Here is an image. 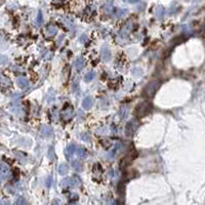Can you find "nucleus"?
Segmentation results:
<instances>
[{"label": "nucleus", "mask_w": 205, "mask_h": 205, "mask_svg": "<svg viewBox=\"0 0 205 205\" xmlns=\"http://www.w3.org/2000/svg\"><path fill=\"white\" fill-rule=\"evenodd\" d=\"M150 108H151V106H150L149 103H143V104H141L139 106H137L135 112H137V114L139 116H144L150 112V110H151Z\"/></svg>", "instance_id": "obj_1"}, {"label": "nucleus", "mask_w": 205, "mask_h": 205, "mask_svg": "<svg viewBox=\"0 0 205 205\" xmlns=\"http://www.w3.org/2000/svg\"><path fill=\"white\" fill-rule=\"evenodd\" d=\"M18 83H19V85L21 87H26L27 84H28V82H27V80L25 78H19L18 79Z\"/></svg>", "instance_id": "obj_2"}, {"label": "nucleus", "mask_w": 205, "mask_h": 205, "mask_svg": "<svg viewBox=\"0 0 205 205\" xmlns=\"http://www.w3.org/2000/svg\"><path fill=\"white\" fill-rule=\"evenodd\" d=\"M0 172H2V173L6 175L7 172H8V166L3 164V163H1V164H0Z\"/></svg>", "instance_id": "obj_3"}, {"label": "nucleus", "mask_w": 205, "mask_h": 205, "mask_svg": "<svg viewBox=\"0 0 205 205\" xmlns=\"http://www.w3.org/2000/svg\"><path fill=\"white\" fill-rule=\"evenodd\" d=\"M90 103H91V101H90V99H85L84 103H83V106L88 107V106H89V105H90Z\"/></svg>", "instance_id": "obj_4"}]
</instances>
